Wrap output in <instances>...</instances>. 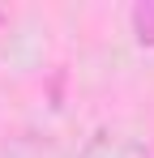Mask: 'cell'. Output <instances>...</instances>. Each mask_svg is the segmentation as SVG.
Returning a JSON list of instances; mask_svg holds the SVG:
<instances>
[{
	"label": "cell",
	"mask_w": 154,
	"mask_h": 158,
	"mask_svg": "<svg viewBox=\"0 0 154 158\" xmlns=\"http://www.w3.org/2000/svg\"><path fill=\"white\" fill-rule=\"evenodd\" d=\"M26 158H56L51 150H26Z\"/></svg>",
	"instance_id": "3957f363"
},
{
	"label": "cell",
	"mask_w": 154,
	"mask_h": 158,
	"mask_svg": "<svg viewBox=\"0 0 154 158\" xmlns=\"http://www.w3.org/2000/svg\"><path fill=\"white\" fill-rule=\"evenodd\" d=\"M90 154H103V158H146V150L133 141V137H94L90 145H86Z\"/></svg>",
	"instance_id": "6da1fadb"
},
{
	"label": "cell",
	"mask_w": 154,
	"mask_h": 158,
	"mask_svg": "<svg viewBox=\"0 0 154 158\" xmlns=\"http://www.w3.org/2000/svg\"><path fill=\"white\" fill-rule=\"evenodd\" d=\"M0 26H4V13H0Z\"/></svg>",
	"instance_id": "277c9868"
},
{
	"label": "cell",
	"mask_w": 154,
	"mask_h": 158,
	"mask_svg": "<svg viewBox=\"0 0 154 158\" xmlns=\"http://www.w3.org/2000/svg\"><path fill=\"white\" fill-rule=\"evenodd\" d=\"M133 34H137V43L154 47V4H150V0L133 9Z\"/></svg>",
	"instance_id": "7a4b0ae2"
}]
</instances>
